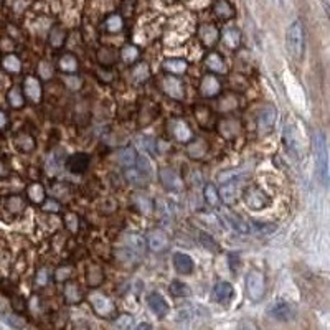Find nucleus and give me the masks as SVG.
Here are the masks:
<instances>
[{"label":"nucleus","mask_w":330,"mask_h":330,"mask_svg":"<svg viewBox=\"0 0 330 330\" xmlns=\"http://www.w3.org/2000/svg\"><path fill=\"white\" fill-rule=\"evenodd\" d=\"M160 180H162V184L165 188H168V190H173V192H180L182 188H184V182H182L180 179V175L173 170V168L170 167H164V168H160Z\"/></svg>","instance_id":"obj_7"},{"label":"nucleus","mask_w":330,"mask_h":330,"mask_svg":"<svg viewBox=\"0 0 330 330\" xmlns=\"http://www.w3.org/2000/svg\"><path fill=\"white\" fill-rule=\"evenodd\" d=\"M15 145L18 150L22 152H30L33 147H35V140L32 139V136L28 134H20L17 139H15Z\"/></svg>","instance_id":"obj_38"},{"label":"nucleus","mask_w":330,"mask_h":330,"mask_svg":"<svg viewBox=\"0 0 330 330\" xmlns=\"http://www.w3.org/2000/svg\"><path fill=\"white\" fill-rule=\"evenodd\" d=\"M220 89H221L220 81L212 74L205 76L203 81H201V84H200V94L203 97H213V96H216L220 93Z\"/></svg>","instance_id":"obj_18"},{"label":"nucleus","mask_w":330,"mask_h":330,"mask_svg":"<svg viewBox=\"0 0 330 330\" xmlns=\"http://www.w3.org/2000/svg\"><path fill=\"white\" fill-rule=\"evenodd\" d=\"M198 37H200V40H201L203 45L212 46V45L216 43V41H218L220 33H218V30H216L215 25L205 23V25H201V27L198 28Z\"/></svg>","instance_id":"obj_17"},{"label":"nucleus","mask_w":330,"mask_h":330,"mask_svg":"<svg viewBox=\"0 0 330 330\" xmlns=\"http://www.w3.org/2000/svg\"><path fill=\"white\" fill-rule=\"evenodd\" d=\"M136 330H152V327H150V324H147V322H142V324H139L136 327Z\"/></svg>","instance_id":"obj_57"},{"label":"nucleus","mask_w":330,"mask_h":330,"mask_svg":"<svg viewBox=\"0 0 330 330\" xmlns=\"http://www.w3.org/2000/svg\"><path fill=\"white\" fill-rule=\"evenodd\" d=\"M66 86L71 88V89H78L81 86V81L76 80V78H66Z\"/></svg>","instance_id":"obj_52"},{"label":"nucleus","mask_w":330,"mask_h":330,"mask_svg":"<svg viewBox=\"0 0 330 330\" xmlns=\"http://www.w3.org/2000/svg\"><path fill=\"white\" fill-rule=\"evenodd\" d=\"M23 89H25L27 97L30 101H33V103L41 101V84L37 78H33V76H27L25 81H23Z\"/></svg>","instance_id":"obj_15"},{"label":"nucleus","mask_w":330,"mask_h":330,"mask_svg":"<svg viewBox=\"0 0 330 330\" xmlns=\"http://www.w3.org/2000/svg\"><path fill=\"white\" fill-rule=\"evenodd\" d=\"M37 283H38L40 286H45V284H46V271H45V269H41V271L38 272Z\"/></svg>","instance_id":"obj_54"},{"label":"nucleus","mask_w":330,"mask_h":330,"mask_svg":"<svg viewBox=\"0 0 330 330\" xmlns=\"http://www.w3.org/2000/svg\"><path fill=\"white\" fill-rule=\"evenodd\" d=\"M147 304H149L150 307V311L157 315V317H165V315L168 314V311H170V307H168L167 304V300L160 296V294L157 292H152L149 297H147Z\"/></svg>","instance_id":"obj_13"},{"label":"nucleus","mask_w":330,"mask_h":330,"mask_svg":"<svg viewBox=\"0 0 330 330\" xmlns=\"http://www.w3.org/2000/svg\"><path fill=\"white\" fill-rule=\"evenodd\" d=\"M276 122V109L272 106H268V108H263L261 112H259L258 116V128L261 132L264 134H268V132L272 129V125Z\"/></svg>","instance_id":"obj_10"},{"label":"nucleus","mask_w":330,"mask_h":330,"mask_svg":"<svg viewBox=\"0 0 330 330\" xmlns=\"http://www.w3.org/2000/svg\"><path fill=\"white\" fill-rule=\"evenodd\" d=\"M122 27H124V20L121 15H111L108 20H106V28H108V32L111 33H116V32H121L122 30Z\"/></svg>","instance_id":"obj_40"},{"label":"nucleus","mask_w":330,"mask_h":330,"mask_svg":"<svg viewBox=\"0 0 330 330\" xmlns=\"http://www.w3.org/2000/svg\"><path fill=\"white\" fill-rule=\"evenodd\" d=\"M65 299L68 300L69 304H76L81 300V294H80V289L76 284H66L65 287Z\"/></svg>","instance_id":"obj_39"},{"label":"nucleus","mask_w":330,"mask_h":330,"mask_svg":"<svg viewBox=\"0 0 330 330\" xmlns=\"http://www.w3.org/2000/svg\"><path fill=\"white\" fill-rule=\"evenodd\" d=\"M284 140H286L287 147H289V150H292L296 156L302 154V144H300V139L297 136V131L294 129V125L287 124L284 128Z\"/></svg>","instance_id":"obj_14"},{"label":"nucleus","mask_w":330,"mask_h":330,"mask_svg":"<svg viewBox=\"0 0 330 330\" xmlns=\"http://www.w3.org/2000/svg\"><path fill=\"white\" fill-rule=\"evenodd\" d=\"M101 281H103V272L99 271V268L93 266V268H91L89 272H88V283L91 286H99Z\"/></svg>","instance_id":"obj_46"},{"label":"nucleus","mask_w":330,"mask_h":330,"mask_svg":"<svg viewBox=\"0 0 330 330\" xmlns=\"http://www.w3.org/2000/svg\"><path fill=\"white\" fill-rule=\"evenodd\" d=\"M269 315L272 319L281 320V322H287L294 317V307L289 302H284V300H279V302L272 304L269 307Z\"/></svg>","instance_id":"obj_9"},{"label":"nucleus","mask_w":330,"mask_h":330,"mask_svg":"<svg viewBox=\"0 0 330 330\" xmlns=\"http://www.w3.org/2000/svg\"><path fill=\"white\" fill-rule=\"evenodd\" d=\"M63 41H65V32L61 30V28H53V32L50 35V43L53 48H60L63 45Z\"/></svg>","instance_id":"obj_43"},{"label":"nucleus","mask_w":330,"mask_h":330,"mask_svg":"<svg viewBox=\"0 0 330 330\" xmlns=\"http://www.w3.org/2000/svg\"><path fill=\"white\" fill-rule=\"evenodd\" d=\"M246 291L252 302H259L264 296V274L261 271L252 269L246 276Z\"/></svg>","instance_id":"obj_3"},{"label":"nucleus","mask_w":330,"mask_h":330,"mask_svg":"<svg viewBox=\"0 0 330 330\" xmlns=\"http://www.w3.org/2000/svg\"><path fill=\"white\" fill-rule=\"evenodd\" d=\"M147 243H149L152 251H156V252L164 251L168 246V236L162 230H154L149 233V236H147Z\"/></svg>","instance_id":"obj_16"},{"label":"nucleus","mask_w":330,"mask_h":330,"mask_svg":"<svg viewBox=\"0 0 330 330\" xmlns=\"http://www.w3.org/2000/svg\"><path fill=\"white\" fill-rule=\"evenodd\" d=\"M38 71H40V78L43 80H50L53 76V69H52V65L48 61H41L38 65Z\"/></svg>","instance_id":"obj_48"},{"label":"nucleus","mask_w":330,"mask_h":330,"mask_svg":"<svg viewBox=\"0 0 330 330\" xmlns=\"http://www.w3.org/2000/svg\"><path fill=\"white\" fill-rule=\"evenodd\" d=\"M233 294H235V289L230 283H218L213 289V297H215L216 302H220V304L230 302L231 297H233Z\"/></svg>","instance_id":"obj_19"},{"label":"nucleus","mask_w":330,"mask_h":330,"mask_svg":"<svg viewBox=\"0 0 330 330\" xmlns=\"http://www.w3.org/2000/svg\"><path fill=\"white\" fill-rule=\"evenodd\" d=\"M168 291H170V294L175 297H188L192 294L190 287H188L185 283H180V281H173L170 287H168Z\"/></svg>","instance_id":"obj_33"},{"label":"nucleus","mask_w":330,"mask_h":330,"mask_svg":"<svg viewBox=\"0 0 330 330\" xmlns=\"http://www.w3.org/2000/svg\"><path fill=\"white\" fill-rule=\"evenodd\" d=\"M315 162H317V172L320 175V180L324 187L328 185V152H327V140L324 134H315Z\"/></svg>","instance_id":"obj_2"},{"label":"nucleus","mask_w":330,"mask_h":330,"mask_svg":"<svg viewBox=\"0 0 330 330\" xmlns=\"http://www.w3.org/2000/svg\"><path fill=\"white\" fill-rule=\"evenodd\" d=\"M173 266L180 274H190L193 271V261L192 258L185 252H175L173 255Z\"/></svg>","instance_id":"obj_20"},{"label":"nucleus","mask_w":330,"mask_h":330,"mask_svg":"<svg viewBox=\"0 0 330 330\" xmlns=\"http://www.w3.org/2000/svg\"><path fill=\"white\" fill-rule=\"evenodd\" d=\"M125 177H128V180L134 185H144L149 182V179H147L144 173H140L136 167H129L128 172H125Z\"/></svg>","instance_id":"obj_36"},{"label":"nucleus","mask_w":330,"mask_h":330,"mask_svg":"<svg viewBox=\"0 0 330 330\" xmlns=\"http://www.w3.org/2000/svg\"><path fill=\"white\" fill-rule=\"evenodd\" d=\"M5 203H7V207H9V210L13 215L23 210V201H22V198H18V196H10V198L5 200Z\"/></svg>","instance_id":"obj_44"},{"label":"nucleus","mask_w":330,"mask_h":330,"mask_svg":"<svg viewBox=\"0 0 330 330\" xmlns=\"http://www.w3.org/2000/svg\"><path fill=\"white\" fill-rule=\"evenodd\" d=\"M129 324H131V317H129V315H122V317L116 322V325H117V327H121L122 330H128Z\"/></svg>","instance_id":"obj_51"},{"label":"nucleus","mask_w":330,"mask_h":330,"mask_svg":"<svg viewBox=\"0 0 330 330\" xmlns=\"http://www.w3.org/2000/svg\"><path fill=\"white\" fill-rule=\"evenodd\" d=\"M213 10L216 13V17H220L223 20H228V18L235 17V9H233V5L228 2V0H218V2L215 4Z\"/></svg>","instance_id":"obj_25"},{"label":"nucleus","mask_w":330,"mask_h":330,"mask_svg":"<svg viewBox=\"0 0 330 330\" xmlns=\"http://www.w3.org/2000/svg\"><path fill=\"white\" fill-rule=\"evenodd\" d=\"M277 230V224L274 223H263V221H251L249 231H255L258 235H271Z\"/></svg>","instance_id":"obj_29"},{"label":"nucleus","mask_w":330,"mask_h":330,"mask_svg":"<svg viewBox=\"0 0 330 330\" xmlns=\"http://www.w3.org/2000/svg\"><path fill=\"white\" fill-rule=\"evenodd\" d=\"M132 205H134L142 215H152L154 212V203L147 198L145 195H140V193H134L132 195Z\"/></svg>","instance_id":"obj_23"},{"label":"nucleus","mask_w":330,"mask_h":330,"mask_svg":"<svg viewBox=\"0 0 330 330\" xmlns=\"http://www.w3.org/2000/svg\"><path fill=\"white\" fill-rule=\"evenodd\" d=\"M9 104L12 108H22L23 106V96H22V91H20L18 88H12L9 91Z\"/></svg>","instance_id":"obj_41"},{"label":"nucleus","mask_w":330,"mask_h":330,"mask_svg":"<svg viewBox=\"0 0 330 330\" xmlns=\"http://www.w3.org/2000/svg\"><path fill=\"white\" fill-rule=\"evenodd\" d=\"M65 223H66V226L71 230V231H76V228H78V218H76V215H73V213L66 215Z\"/></svg>","instance_id":"obj_49"},{"label":"nucleus","mask_w":330,"mask_h":330,"mask_svg":"<svg viewBox=\"0 0 330 330\" xmlns=\"http://www.w3.org/2000/svg\"><path fill=\"white\" fill-rule=\"evenodd\" d=\"M117 159H119V162H121V165L129 168V167H134L137 156H136V150L132 149V147H125V149H122L121 152H119Z\"/></svg>","instance_id":"obj_31"},{"label":"nucleus","mask_w":330,"mask_h":330,"mask_svg":"<svg viewBox=\"0 0 330 330\" xmlns=\"http://www.w3.org/2000/svg\"><path fill=\"white\" fill-rule=\"evenodd\" d=\"M200 240H201V244L205 246L207 249H210V251H216L218 249V244L215 243V240L210 235H207V233H203V231H200Z\"/></svg>","instance_id":"obj_47"},{"label":"nucleus","mask_w":330,"mask_h":330,"mask_svg":"<svg viewBox=\"0 0 330 330\" xmlns=\"http://www.w3.org/2000/svg\"><path fill=\"white\" fill-rule=\"evenodd\" d=\"M238 330H259L258 325L255 324V322H251V320H241L240 324H238Z\"/></svg>","instance_id":"obj_50"},{"label":"nucleus","mask_w":330,"mask_h":330,"mask_svg":"<svg viewBox=\"0 0 330 330\" xmlns=\"http://www.w3.org/2000/svg\"><path fill=\"white\" fill-rule=\"evenodd\" d=\"M223 40L230 48H238L240 46V41H241V35L236 28L230 27V28H224L223 32Z\"/></svg>","instance_id":"obj_28"},{"label":"nucleus","mask_w":330,"mask_h":330,"mask_svg":"<svg viewBox=\"0 0 330 330\" xmlns=\"http://www.w3.org/2000/svg\"><path fill=\"white\" fill-rule=\"evenodd\" d=\"M121 56H122V60H124L125 63H134V61L139 58V48L134 46V45L124 46L122 52H121Z\"/></svg>","instance_id":"obj_42"},{"label":"nucleus","mask_w":330,"mask_h":330,"mask_svg":"<svg viewBox=\"0 0 330 330\" xmlns=\"http://www.w3.org/2000/svg\"><path fill=\"white\" fill-rule=\"evenodd\" d=\"M244 203L252 212H259L269 205V196L259 188H248L244 192Z\"/></svg>","instance_id":"obj_4"},{"label":"nucleus","mask_w":330,"mask_h":330,"mask_svg":"<svg viewBox=\"0 0 330 330\" xmlns=\"http://www.w3.org/2000/svg\"><path fill=\"white\" fill-rule=\"evenodd\" d=\"M162 89L165 91L167 96L173 97V99H182L185 94V89H184V84H182L180 80L177 78H172V76H167L162 81Z\"/></svg>","instance_id":"obj_11"},{"label":"nucleus","mask_w":330,"mask_h":330,"mask_svg":"<svg viewBox=\"0 0 330 330\" xmlns=\"http://www.w3.org/2000/svg\"><path fill=\"white\" fill-rule=\"evenodd\" d=\"M28 198H30V201L33 203H43L45 201V188L41 187V184H32L30 187H28Z\"/></svg>","instance_id":"obj_32"},{"label":"nucleus","mask_w":330,"mask_h":330,"mask_svg":"<svg viewBox=\"0 0 330 330\" xmlns=\"http://www.w3.org/2000/svg\"><path fill=\"white\" fill-rule=\"evenodd\" d=\"M168 129H170V134L177 139L179 142H190L193 137L192 129L188 128V124L185 121H182V119H172Z\"/></svg>","instance_id":"obj_8"},{"label":"nucleus","mask_w":330,"mask_h":330,"mask_svg":"<svg viewBox=\"0 0 330 330\" xmlns=\"http://www.w3.org/2000/svg\"><path fill=\"white\" fill-rule=\"evenodd\" d=\"M68 272H69V271H66V272H65V269H58V271H56V279H58V281H63V276H65V274L68 276Z\"/></svg>","instance_id":"obj_58"},{"label":"nucleus","mask_w":330,"mask_h":330,"mask_svg":"<svg viewBox=\"0 0 330 330\" xmlns=\"http://www.w3.org/2000/svg\"><path fill=\"white\" fill-rule=\"evenodd\" d=\"M2 66L9 73H18L20 68H22V63H20V60L17 58L15 55H7V56H4V60H2Z\"/></svg>","instance_id":"obj_35"},{"label":"nucleus","mask_w":330,"mask_h":330,"mask_svg":"<svg viewBox=\"0 0 330 330\" xmlns=\"http://www.w3.org/2000/svg\"><path fill=\"white\" fill-rule=\"evenodd\" d=\"M164 69L172 74H182L187 71V61L184 60H167L164 61Z\"/></svg>","instance_id":"obj_30"},{"label":"nucleus","mask_w":330,"mask_h":330,"mask_svg":"<svg viewBox=\"0 0 330 330\" xmlns=\"http://www.w3.org/2000/svg\"><path fill=\"white\" fill-rule=\"evenodd\" d=\"M241 187H243V182L241 180H228L224 182L221 185L220 192H218V196L220 198L226 203V205H233V203L238 200V196L241 193Z\"/></svg>","instance_id":"obj_5"},{"label":"nucleus","mask_w":330,"mask_h":330,"mask_svg":"<svg viewBox=\"0 0 330 330\" xmlns=\"http://www.w3.org/2000/svg\"><path fill=\"white\" fill-rule=\"evenodd\" d=\"M223 220L228 223L230 228H233L238 233H249V224L244 221L243 218H240L238 215L235 213H224L223 215Z\"/></svg>","instance_id":"obj_21"},{"label":"nucleus","mask_w":330,"mask_h":330,"mask_svg":"<svg viewBox=\"0 0 330 330\" xmlns=\"http://www.w3.org/2000/svg\"><path fill=\"white\" fill-rule=\"evenodd\" d=\"M205 198L207 201L210 203V205H218V200H220V196H218V190L213 187V185H207L205 187Z\"/></svg>","instance_id":"obj_45"},{"label":"nucleus","mask_w":330,"mask_h":330,"mask_svg":"<svg viewBox=\"0 0 330 330\" xmlns=\"http://www.w3.org/2000/svg\"><path fill=\"white\" fill-rule=\"evenodd\" d=\"M63 165H65V156H63L61 150H56V152L52 154L50 159H48L46 172L50 173V175H56L63 168Z\"/></svg>","instance_id":"obj_24"},{"label":"nucleus","mask_w":330,"mask_h":330,"mask_svg":"<svg viewBox=\"0 0 330 330\" xmlns=\"http://www.w3.org/2000/svg\"><path fill=\"white\" fill-rule=\"evenodd\" d=\"M125 246H128V251L131 255H137L140 256L145 249V240L139 235H129L125 238Z\"/></svg>","instance_id":"obj_22"},{"label":"nucleus","mask_w":330,"mask_h":330,"mask_svg":"<svg viewBox=\"0 0 330 330\" xmlns=\"http://www.w3.org/2000/svg\"><path fill=\"white\" fill-rule=\"evenodd\" d=\"M7 125V114L4 111H0V129H4Z\"/></svg>","instance_id":"obj_56"},{"label":"nucleus","mask_w":330,"mask_h":330,"mask_svg":"<svg viewBox=\"0 0 330 330\" xmlns=\"http://www.w3.org/2000/svg\"><path fill=\"white\" fill-rule=\"evenodd\" d=\"M65 167L71 173H83L89 167V156L88 154H74L65 160Z\"/></svg>","instance_id":"obj_12"},{"label":"nucleus","mask_w":330,"mask_h":330,"mask_svg":"<svg viewBox=\"0 0 330 330\" xmlns=\"http://www.w3.org/2000/svg\"><path fill=\"white\" fill-rule=\"evenodd\" d=\"M43 208H45V210H48V212H58V210H60V205H58V203H55L53 200H50V201H46V203H45Z\"/></svg>","instance_id":"obj_53"},{"label":"nucleus","mask_w":330,"mask_h":330,"mask_svg":"<svg viewBox=\"0 0 330 330\" xmlns=\"http://www.w3.org/2000/svg\"><path fill=\"white\" fill-rule=\"evenodd\" d=\"M230 264H231V269H233V271L238 269V264H240V263H236V252H231V255H230Z\"/></svg>","instance_id":"obj_55"},{"label":"nucleus","mask_w":330,"mask_h":330,"mask_svg":"<svg viewBox=\"0 0 330 330\" xmlns=\"http://www.w3.org/2000/svg\"><path fill=\"white\" fill-rule=\"evenodd\" d=\"M58 66L61 71H65V73H76L78 71V60H76L73 55L66 53L60 58Z\"/></svg>","instance_id":"obj_27"},{"label":"nucleus","mask_w":330,"mask_h":330,"mask_svg":"<svg viewBox=\"0 0 330 330\" xmlns=\"http://www.w3.org/2000/svg\"><path fill=\"white\" fill-rule=\"evenodd\" d=\"M205 63H207V66L212 69V71H215V73H221V74L226 73V65H224V61L221 60V56L218 53L207 55Z\"/></svg>","instance_id":"obj_26"},{"label":"nucleus","mask_w":330,"mask_h":330,"mask_svg":"<svg viewBox=\"0 0 330 330\" xmlns=\"http://www.w3.org/2000/svg\"><path fill=\"white\" fill-rule=\"evenodd\" d=\"M5 173V168H4V164H2V160H0V175H4Z\"/></svg>","instance_id":"obj_59"},{"label":"nucleus","mask_w":330,"mask_h":330,"mask_svg":"<svg viewBox=\"0 0 330 330\" xmlns=\"http://www.w3.org/2000/svg\"><path fill=\"white\" fill-rule=\"evenodd\" d=\"M89 302L99 317H109V315L114 312V304L111 302V299L103 296V294H91Z\"/></svg>","instance_id":"obj_6"},{"label":"nucleus","mask_w":330,"mask_h":330,"mask_svg":"<svg viewBox=\"0 0 330 330\" xmlns=\"http://www.w3.org/2000/svg\"><path fill=\"white\" fill-rule=\"evenodd\" d=\"M149 76H150V69H149V65H147V63H139V65L134 66V69H132V78H134L137 83L145 81Z\"/></svg>","instance_id":"obj_37"},{"label":"nucleus","mask_w":330,"mask_h":330,"mask_svg":"<svg viewBox=\"0 0 330 330\" xmlns=\"http://www.w3.org/2000/svg\"><path fill=\"white\" fill-rule=\"evenodd\" d=\"M286 46L294 60H300L304 56V28L300 20H296V22L291 23L289 28H287Z\"/></svg>","instance_id":"obj_1"},{"label":"nucleus","mask_w":330,"mask_h":330,"mask_svg":"<svg viewBox=\"0 0 330 330\" xmlns=\"http://www.w3.org/2000/svg\"><path fill=\"white\" fill-rule=\"evenodd\" d=\"M157 210H159V213H160V218H162L164 221H172L173 218V207L170 205V201L168 200H159L157 201Z\"/></svg>","instance_id":"obj_34"}]
</instances>
